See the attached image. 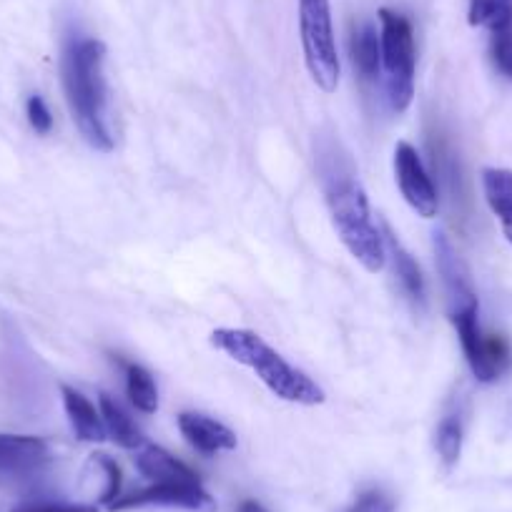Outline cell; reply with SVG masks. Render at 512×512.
<instances>
[{
  "instance_id": "1",
  "label": "cell",
  "mask_w": 512,
  "mask_h": 512,
  "mask_svg": "<svg viewBox=\"0 0 512 512\" xmlns=\"http://www.w3.org/2000/svg\"><path fill=\"white\" fill-rule=\"evenodd\" d=\"M103 61H106V46L101 41L81 36L66 38L61 71L71 116L91 149L111 151L113 134L108 123V88Z\"/></svg>"
},
{
  "instance_id": "2",
  "label": "cell",
  "mask_w": 512,
  "mask_h": 512,
  "mask_svg": "<svg viewBox=\"0 0 512 512\" xmlns=\"http://www.w3.org/2000/svg\"><path fill=\"white\" fill-rule=\"evenodd\" d=\"M211 344L224 354H229L234 362L249 367L279 400L304 407H314L324 402L322 387L312 377H307L302 369L292 367L282 354L274 352L256 332L226 327L216 329L211 334Z\"/></svg>"
},
{
  "instance_id": "3",
  "label": "cell",
  "mask_w": 512,
  "mask_h": 512,
  "mask_svg": "<svg viewBox=\"0 0 512 512\" xmlns=\"http://www.w3.org/2000/svg\"><path fill=\"white\" fill-rule=\"evenodd\" d=\"M327 204L337 236L347 246L349 254L367 269L369 274L382 272L387 264V244L372 221L367 194L362 184L352 176H332L327 181Z\"/></svg>"
},
{
  "instance_id": "4",
  "label": "cell",
  "mask_w": 512,
  "mask_h": 512,
  "mask_svg": "<svg viewBox=\"0 0 512 512\" xmlns=\"http://www.w3.org/2000/svg\"><path fill=\"white\" fill-rule=\"evenodd\" d=\"M384 83L392 111L405 113L415 98V33L412 23L395 11H379Z\"/></svg>"
},
{
  "instance_id": "5",
  "label": "cell",
  "mask_w": 512,
  "mask_h": 512,
  "mask_svg": "<svg viewBox=\"0 0 512 512\" xmlns=\"http://www.w3.org/2000/svg\"><path fill=\"white\" fill-rule=\"evenodd\" d=\"M299 33H302V51L309 76L324 93H334L342 66L334 41L329 0H299Z\"/></svg>"
},
{
  "instance_id": "6",
  "label": "cell",
  "mask_w": 512,
  "mask_h": 512,
  "mask_svg": "<svg viewBox=\"0 0 512 512\" xmlns=\"http://www.w3.org/2000/svg\"><path fill=\"white\" fill-rule=\"evenodd\" d=\"M450 317L472 374L480 382H495L510 362V347H507L505 339L497 337V334H482L480 322H477V307H467L462 312L450 314Z\"/></svg>"
},
{
  "instance_id": "7",
  "label": "cell",
  "mask_w": 512,
  "mask_h": 512,
  "mask_svg": "<svg viewBox=\"0 0 512 512\" xmlns=\"http://www.w3.org/2000/svg\"><path fill=\"white\" fill-rule=\"evenodd\" d=\"M395 179L407 204L422 219H435L440 211V194H437L435 181L427 174L417 149L407 141H400L395 149Z\"/></svg>"
},
{
  "instance_id": "8",
  "label": "cell",
  "mask_w": 512,
  "mask_h": 512,
  "mask_svg": "<svg viewBox=\"0 0 512 512\" xmlns=\"http://www.w3.org/2000/svg\"><path fill=\"white\" fill-rule=\"evenodd\" d=\"M435 254H437V269H440L442 284H445L447 302H450V314L462 312L467 307H477L475 289H472L470 272H467L465 262L455 251L452 241L447 239L445 231H435Z\"/></svg>"
},
{
  "instance_id": "9",
  "label": "cell",
  "mask_w": 512,
  "mask_h": 512,
  "mask_svg": "<svg viewBox=\"0 0 512 512\" xmlns=\"http://www.w3.org/2000/svg\"><path fill=\"white\" fill-rule=\"evenodd\" d=\"M51 462L41 437L0 435V477H31Z\"/></svg>"
},
{
  "instance_id": "10",
  "label": "cell",
  "mask_w": 512,
  "mask_h": 512,
  "mask_svg": "<svg viewBox=\"0 0 512 512\" xmlns=\"http://www.w3.org/2000/svg\"><path fill=\"white\" fill-rule=\"evenodd\" d=\"M144 505H169V507H186V510H211L214 500L204 492L201 485H159L134 492L128 497H118L111 502V510H128V507Z\"/></svg>"
},
{
  "instance_id": "11",
  "label": "cell",
  "mask_w": 512,
  "mask_h": 512,
  "mask_svg": "<svg viewBox=\"0 0 512 512\" xmlns=\"http://www.w3.org/2000/svg\"><path fill=\"white\" fill-rule=\"evenodd\" d=\"M179 430L186 437L194 450L201 455H216V452L234 450L236 435L224 425V422L214 420L201 412H181L179 415Z\"/></svg>"
},
{
  "instance_id": "12",
  "label": "cell",
  "mask_w": 512,
  "mask_h": 512,
  "mask_svg": "<svg viewBox=\"0 0 512 512\" xmlns=\"http://www.w3.org/2000/svg\"><path fill=\"white\" fill-rule=\"evenodd\" d=\"M136 467L144 477L159 482V485H201L199 475L176 460L174 455L156 445H144L136 455Z\"/></svg>"
},
{
  "instance_id": "13",
  "label": "cell",
  "mask_w": 512,
  "mask_h": 512,
  "mask_svg": "<svg viewBox=\"0 0 512 512\" xmlns=\"http://www.w3.org/2000/svg\"><path fill=\"white\" fill-rule=\"evenodd\" d=\"M61 395H63V407H66L68 422H71L78 440L83 442L108 440V432H106V425H103L101 412H96V407H93L81 392L68 387V384H63Z\"/></svg>"
},
{
  "instance_id": "14",
  "label": "cell",
  "mask_w": 512,
  "mask_h": 512,
  "mask_svg": "<svg viewBox=\"0 0 512 512\" xmlns=\"http://www.w3.org/2000/svg\"><path fill=\"white\" fill-rule=\"evenodd\" d=\"M482 189H485L487 206L500 221L502 234L512 244V171L485 169L482 171Z\"/></svg>"
},
{
  "instance_id": "15",
  "label": "cell",
  "mask_w": 512,
  "mask_h": 512,
  "mask_svg": "<svg viewBox=\"0 0 512 512\" xmlns=\"http://www.w3.org/2000/svg\"><path fill=\"white\" fill-rule=\"evenodd\" d=\"M384 236H387L384 244H387V251L392 254V262H395V272H397V279H400L402 289H405V294L410 297V302L415 304L417 309H425L427 287H425V277H422L420 264L415 262V256H412L410 251H407L405 246L390 234V231H387Z\"/></svg>"
},
{
  "instance_id": "16",
  "label": "cell",
  "mask_w": 512,
  "mask_h": 512,
  "mask_svg": "<svg viewBox=\"0 0 512 512\" xmlns=\"http://www.w3.org/2000/svg\"><path fill=\"white\" fill-rule=\"evenodd\" d=\"M98 405H101V417L103 425H106L108 437H111L118 447H123V450H141V447L146 445L144 435H141V430L136 427V422L126 415V410H123L111 395L98 397Z\"/></svg>"
},
{
  "instance_id": "17",
  "label": "cell",
  "mask_w": 512,
  "mask_h": 512,
  "mask_svg": "<svg viewBox=\"0 0 512 512\" xmlns=\"http://www.w3.org/2000/svg\"><path fill=\"white\" fill-rule=\"evenodd\" d=\"M352 61L354 68L362 73L364 81H374L382 68V46H379V31L372 23H362L352 33Z\"/></svg>"
},
{
  "instance_id": "18",
  "label": "cell",
  "mask_w": 512,
  "mask_h": 512,
  "mask_svg": "<svg viewBox=\"0 0 512 512\" xmlns=\"http://www.w3.org/2000/svg\"><path fill=\"white\" fill-rule=\"evenodd\" d=\"M123 372H126V395L131 405L144 415H154L159 410V390L154 377L134 362H123Z\"/></svg>"
},
{
  "instance_id": "19",
  "label": "cell",
  "mask_w": 512,
  "mask_h": 512,
  "mask_svg": "<svg viewBox=\"0 0 512 512\" xmlns=\"http://www.w3.org/2000/svg\"><path fill=\"white\" fill-rule=\"evenodd\" d=\"M467 21L475 28L497 31L512 23V0H470Z\"/></svg>"
},
{
  "instance_id": "20",
  "label": "cell",
  "mask_w": 512,
  "mask_h": 512,
  "mask_svg": "<svg viewBox=\"0 0 512 512\" xmlns=\"http://www.w3.org/2000/svg\"><path fill=\"white\" fill-rule=\"evenodd\" d=\"M437 452H440L442 462L447 467L455 465L460 460V452H462V425L457 417H445L437 427Z\"/></svg>"
},
{
  "instance_id": "21",
  "label": "cell",
  "mask_w": 512,
  "mask_h": 512,
  "mask_svg": "<svg viewBox=\"0 0 512 512\" xmlns=\"http://www.w3.org/2000/svg\"><path fill=\"white\" fill-rule=\"evenodd\" d=\"M492 61L500 73L512 78V23L492 31Z\"/></svg>"
},
{
  "instance_id": "22",
  "label": "cell",
  "mask_w": 512,
  "mask_h": 512,
  "mask_svg": "<svg viewBox=\"0 0 512 512\" xmlns=\"http://www.w3.org/2000/svg\"><path fill=\"white\" fill-rule=\"evenodd\" d=\"M26 116H28V123H31V128H33V131H36V134H41V136L51 134L53 116H51V111H48L46 101H43L41 96H31V98H28Z\"/></svg>"
},
{
  "instance_id": "23",
  "label": "cell",
  "mask_w": 512,
  "mask_h": 512,
  "mask_svg": "<svg viewBox=\"0 0 512 512\" xmlns=\"http://www.w3.org/2000/svg\"><path fill=\"white\" fill-rule=\"evenodd\" d=\"M395 500L390 495H384L382 490H367L354 500L349 512H395Z\"/></svg>"
},
{
  "instance_id": "24",
  "label": "cell",
  "mask_w": 512,
  "mask_h": 512,
  "mask_svg": "<svg viewBox=\"0 0 512 512\" xmlns=\"http://www.w3.org/2000/svg\"><path fill=\"white\" fill-rule=\"evenodd\" d=\"M11 512H98V510L93 505H71V502L38 500V502H23V505L13 507Z\"/></svg>"
},
{
  "instance_id": "25",
  "label": "cell",
  "mask_w": 512,
  "mask_h": 512,
  "mask_svg": "<svg viewBox=\"0 0 512 512\" xmlns=\"http://www.w3.org/2000/svg\"><path fill=\"white\" fill-rule=\"evenodd\" d=\"M96 460L101 462L103 472H106V490H103V502H113L118 497V490H121V470L113 460H108L106 455H96Z\"/></svg>"
},
{
  "instance_id": "26",
  "label": "cell",
  "mask_w": 512,
  "mask_h": 512,
  "mask_svg": "<svg viewBox=\"0 0 512 512\" xmlns=\"http://www.w3.org/2000/svg\"><path fill=\"white\" fill-rule=\"evenodd\" d=\"M236 512H269V510H267V507H264V505H259V502L246 500V502H241L239 510H236Z\"/></svg>"
}]
</instances>
